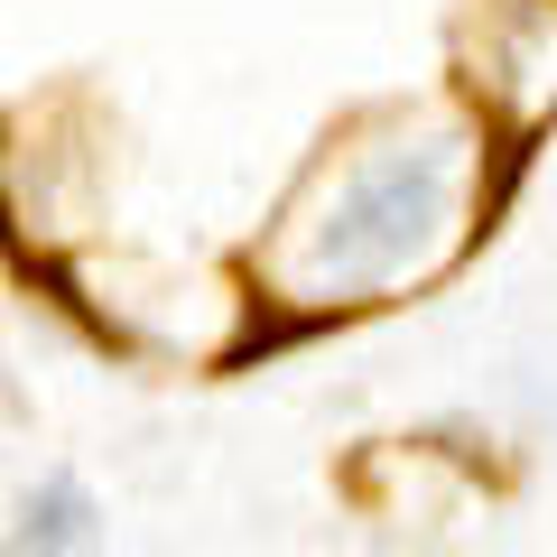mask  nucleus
<instances>
[{"instance_id":"1","label":"nucleus","mask_w":557,"mask_h":557,"mask_svg":"<svg viewBox=\"0 0 557 557\" xmlns=\"http://www.w3.org/2000/svg\"><path fill=\"white\" fill-rule=\"evenodd\" d=\"M465 205V139L456 131H399L344 168L325 214L298 242L307 298H354V288H399L446 251Z\"/></svg>"},{"instance_id":"2","label":"nucleus","mask_w":557,"mask_h":557,"mask_svg":"<svg viewBox=\"0 0 557 557\" xmlns=\"http://www.w3.org/2000/svg\"><path fill=\"white\" fill-rule=\"evenodd\" d=\"M84 548H94V493L75 474H57L20 511V557H84Z\"/></svg>"}]
</instances>
